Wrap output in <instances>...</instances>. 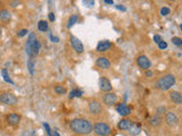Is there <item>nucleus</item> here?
<instances>
[{
  "label": "nucleus",
  "mask_w": 182,
  "mask_h": 136,
  "mask_svg": "<svg viewBox=\"0 0 182 136\" xmlns=\"http://www.w3.org/2000/svg\"><path fill=\"white\" fill-rule=\"evenodd\" d=\"M146 76H147V77H151V76H153V73L149 70H146Z\"/></svg>",
  "instance_id": "nucleus-40"
},
{
  "label": "nucleus",
  "mask_w": 182,
  "mask_h": 136,
  "mask_svg": "<svg viewBox=\"0 0 182 136\" xmlns=\"http://www.w3.org/2000/svg\"><path fill=\"white\" fill-rule=\"evenodd\" d=\"M116 9H119V10H122V12H125L126 10V8L124 6H122V5H116Z\"/></svg>",
  "instance_id": "nucleus-38"
},
{
  "label": "nucleus",
  "mask_w": 182,
  "mask_h": 136,
  "mask_svg": "<svg viewBox=\"0 0 182 136\" xmlns=\"http://www.w3.org/2000/svg\"><path fill=\"white\" fill-rule=\"evenodd\" d=\"M103 102H104V104L112 107V105L116 104L119 102V96L113 92H106L103 95Z\"/></svg>",
  "instance_id": "nucleus-8"
},
{
  "label": "nucleus",
  "mask_w": 182,
  "mask_h": 136,
  "mask_svg": "<svg viewBox=\"0 0 182 136\" xmlns=\"http://www.w3.org/2000/svg\"><path fill=\"white\" fill-rule=\"evenodd\" d=\"M162 40H163V39H162V36H160V35H158V34L154 35V42H155V43H159Z\"/></svg>",
  "instance_id": "nucleus-35"
},
{
  "label": "nucleus",
  "mask_w": 182,
  "mask_h": 136,
  "mask_svg": "<svg viewBox=\"0 0 182 136\" xmlns=\"http://www.w3.org/2000/svg\"><path fill=\"white\" fill-rule=\"evenodd\" d=\"M28 33V31L26 30V28H24V30H21V31L17 33V36H18V37H23L24 35H26Z\"/></svg>",
  "instance_id": "nucleus-34"
},
{
  "label": "nucleus",
  "mask_w": 182,
  "mask_h": 136,
  "mask_svg": "<svg viewBox=\"0 0 182 136\" xmlns=\"http://www.w3.org/2000/svg\"><path fill=\"white\" fill-rule=\"evenodd\" d=\"M174 84H175V76L173 74H167V75L162 76L159 80H157L156 87L158 90L167 91V90H169Z\"/></svg>",
  "instance_id": "nucleus-2"
},
{
  "label": "nucleus",
  "mask_w": 182,
  "mask_h": 136,
  "mask_svg": "<svg viewBox=\"0 0 182 136\" xmlns=\"http://www.w3.org/2000/svg\"><path fill=\"white\" fill-rule=\"evenodd\" d=\"M78 21V15H72L68 18V22H67V28H71L74 24H76Z\"/></svg>",
  "instance_id": "nucleus-25"
},
{
  "label": "nucleus",
  "mask_w": 182,
  "mask_h": 136,
  "mask_svg": "<svg viewBox=\"0 0 182 136\" xmlns=\"http://www.w3.org/2000/svg\"><path fill=\"white\" fill-rule=\"evenodd\" d=\"M169 1H175V0H169Z\"/></svg>",
  "instance_id": "nucleus-43"
},
{
  "label": "nucleus",
  "mask_w": 182,
  "mask_h": 136,
  "mask_svg": "<svg viewBox=\"0 0 182 136\" xmlns=\"http://www.w3.org/2000/svg\"><path fill=\"white\" fill-rule=\"evenodd\" d=\"M165 112H166V109H165V107H159V108L157 109V114L158 116H163V114H165Z\"/></svg>",
  "instance_id": "nucleus-32"
},
{
  "label": "nucleus",
  "mask_w": 182,
  "mask_h": 136,
  "mask_svg": "<svg viewBox=\"0 0 182 136\" xmlns=\"http://www.w3.org/2000/svg\"><path fill=\"white\" fill-rule=\"evenodd\" d=\"M19 0H15V1H13V2H12V7H16L17 6V5H19Z\"/></svg>",
  "instance_id": "nucleus-39"
},
{
  "label": "nucleus",
  "mask_w": 182,
  "mask_h": 136,
  "mask_svg": "<svg viewBox=\"0 0 182 136\" xmlns=\"http://www.w3.org/2000/svg\"><path fill=\"white\" fill-rule=\"evenodd\" d=\"M1 75H3V80H5V82H7V83H9V84H14V82L12 80V78L9 77L8 70H7L6 68H3V69H1Z\"/></svg>",
  "instance_id": "nucleus-23"
},
{
  "label": "nucleus",
  "mask_w": 182,
  "mask_h": 136,
  "mask_svg": "<svg viewBox=\"0 0 182 136\" xmlns=\"http://www.w3.org/2000/svg\"><path fill=\"white\" fill-rule=\"evenodd\" d=\"M83 95V92L81 90H78V89H74V90L71 91L69 93V99H73V98H81Z\"/></svg>",
  "instance_id": "nucleus-24"
},
{
  "label": "nucleus",
  "mask_w": 182,
  "mask_h": 136,
  "mask_svg": "<svg viewBox=\"0 0 182 136\" xmlns=\"http://www.w3.org/2000/svg\"><path fill=\"white\" fill-rule=\"evenodd\" d=\"M116 111L119 112V114H121L122 117H128L131 114V109L130 107L125 104V103H119L116 105Z\"/></svg>",
  "instance_id": "nucleus-13"
},
{
  "label": "nucleus",
  "mask_w": 182,
  "mask_h": 136,
  "mask_svg": "<svg viewBox=\"0 0 182 136\" xmlns=\"http://www.w3.org/2000/svg\"><path fill=\"white\" fill-rule=\"evenodd\" d=\"M43 127H44V129H46V132H47L48 136H53V132H51L50 126L48 125V123H43Z\"/></svg>",
  "instance_id": "nucleus-31"
},
{
  "label": "nucleus",
  "mask_w": 182,
  "mask_h": 136,
  "mask_svg": "<svg viewBox=\"0 0 182 136\" xmlns=\"http://www.w3.org/2000/svg\"><path fill=\"white\" fill-rule=\"evenodd\" d=\"M104 1H105V2H106V3H109V5H113V0H104Z\"/></svg>",
  "instance_id": "nucleus-41"
},
{
  "label": "nucleus",
  "mask_w": 182,
  "mask_h": 136,
  "mask_svg": "<svg viewBox=\"0 0 182 136\" xmlns=\"http://www.w3.org/2000/svg\"><path fill=\"white\" fill-rule=\"evenodd\" d=\"M50 39H51V41H53V42H56V43H58V42H59V39H58L57 36H53V34H50Z\"/></svg>",
  "instance_id": "nucleus-37"
},
{
  "label": "nucleus",
  "mask_w": 182,
  "mask_h": 136,
  "mask_svg": "<svg viewBox=\"0 0 182 136\" xmlns=\"http://www.w3.org/2000/svg\"><path fill=\"white\" fill-rule=\"evenodd\" d=\"M169 100L175 103V104H181L182 103V94L178 91H172L169 92Z\"/></svg>",
  "instance_id": "nucleus-16"
},
{
  "label": "nucleus",
  "mask_w": 182,
  "mask_h": 136,
  "mask_svg": "<svg viewBox=\"0 0 182 136\" xmlns=\"http://www.w3.org/2000/svg\"><path fill=\"white\" fill-rule=\"evenodd\" d=\"M69 43H71V46H72L73 50L75 51L76 53H82L83 51H84V46H83V43H82L81 41L78 40L76 36H71V39H69Z\"/></svg>",
  "instance_id": "nucleus-10"
},
{
  "label": "nucleus",
  "mask_w": 182,
  "mask_h": 136,
  "mask_svg": "<svg viewBox=\"0 0 182 136\" xmlns=\"http://www.w3.org/2000/svg\"><path fill=\"white\" fill-rule=\"evenodd\" d=\"M171 12V10H169V8H167V7H163L162 9H160V15L162 16H167Z\"/></svg>",
  "instance_id": "nucleus-30"
},
{
  "label": "nucleus",
  "mask_w": 182,
  "mask_h": 136,
  "mask_svg": "<svg viewBox=\"0 0 182 136\" xmlns=\"http://www.w3.org/2000/svg\"><path fill=\"white\" fill-rule=\"evenodd\" d=\"M99 89H100L101 92L106 93V92H112L113 86H112L110 80L107 77H105V76H103V77H100V80H99Z\"/></svg>",
  "instance_id": "nucleus-11"
},
{
  "label": "nucleus",
  "mask_w": 182,
  "mask_h": 136,
  "mask_svg": "<svg viewBox=\"0 0 182 136\" xmlns=\"http://www.w3.org/2000/svg\"><path fill=\"white\" fill-rule=\"evenodd\" d=\"M132 121L130 120L129 118H123L121 120L119 121V124H117V128L121 130H128L131 126Z\"/></svg>",
  "instance_id": "nucleus-17"
},
{
  "label": "nucleus",
  "mask_w": 182,
  "mask_h": 136,
  "mask_svg": "<svg viewBox=\"0 0 182 136\" xmlns=\"http://www.w3.org/2000/svg\"><path fill=\"white\" fill-rule=\"evenodd\" d=\"M129 130H130V134H131V135H138V134L140 133V130H141V125L133 124V123H132Z\"/></svg>",
  "instance_id": "nucleus-20"
},
{
  "label": "nucleus",
  "mask_w": 182,
  "mask_h": 136,
  "mask_svg": "<svg viewBox=\"0 0 182 136\" xmlns=\"http://www.w3.org/2000/svg\"><path fill=\"white\" fill-rule=\"evenodd\" d=\"M38 37L34 33H30L28 34V41H26L25 44V51L28 53V57H33V46H34V42Z\"/></svg>",
  "instance_id": "nucleus-7"
},
{
  "label": "nucleus",
  "mask_w": 182,
  "mask_h": 136,
  "mask_svg": "<svg viewBox=\"0 0 182 136\" xmlns=\"http://www.w3.org/2000/svg\"><path fill=\"white\" fill-rule=\"evenodd\" d=\"M53 91H55V93L58 94V95H63V94H65L66 93V89L63 86V85H56L55 89H53Z\"/></svg>",
  "instance_id": "nucleus-26"
},
{
  "label": "nucleus",
  "mask_w": 182,
  "mask_h": 136,
  "mask_svg": "<svg viewBox=\"0 0 182 136\" xmlns=\"http://www.w3.org/2000/svg\"><path fill=\"white\" fill-rule=\"evenodd\" d=\"M55 19H56V16L53 12H49V21L50 22H55Z\"/></svg>",
  "instance_id": "nucleus-36"
},
{
  "label": "nucleus",
  "mask_w": 182,
  "mask_h": 136,
  "mask_svg": "<svg viewBox=\"0 0 182 136\" xmlns=\"http://www.w3.org/2000/svg\"><path fill=\"white\" fill-rule=\"evenodd\" d=\"M96 65H97L98 68L106 70V69H108V68L110 67V61L106 58V57H99V58H97V60H96Z\"/></svg>",
  "instance_id": "nucleus-14"
},
{
  "label": "nucleus",
  "mask_w": 182,
  "mask_h": 136,
  "mask_svg": "<svg viewBox=\"0 0 182 136\" xmlns=\"http://www.w3.org/2000/svg\"><path fill=\"white\" fill-rule=\"evenodd\" d=\"M48 28H49V26H48V22H46V21H43V19H41V21H39L38 23V30L40 32H47Z\"/></svg>",
  "instance_id": "nucleus-22"
},
{
  "label": "nucleus",
  "mask_w": 182,
  "mask_h": 136,
  "mask_svg": "<svg viewBox=\"0 0 182 136\" xmlns=\"http://www.w3.org/2000/svg\"><path fill=\"white\" fill-rule=\"evenodd\" d=\"M12 18V14L8 9H1L0 10V19L3 22H8Z\"/></svg>",
  "instance_id": "nucleus-19"
},
{
  "label": "nucleus",
  "mask_w": 182,
  "mask_h": 136,
  "mask_svg": "<svg viewBox=\"0 0 182 136\" xmlns=\"http://www.w3.org/2000/svg\"><path fill=\"white\" fill-rule=\"evenodd\" d=\"M53 136H60V135L58 134V132H57V130H53Z\"/></svg>",
  "instance_id": "nucleus-42"
},
{
  "label": "nucleus",
  "mask_w": 182,
  "mask_h": 136,
  "mask_svg": "<svg viewBox=\"0 0 182 136\" xmlns=\"http://www.w3.org/2000/svg\"><path fill=\"white\" fill-rule=\"evenodd\" d=\"M34 67H35L34 57H28V73H30L31 75L34 74Z\"/></svg>",
  "instance_id": "nucleus-21"
},
{
  "label": "nucleus",
  "mask_w": 182,
  "mask_h": 136,
  "mask_svg": "<svg viewBox=\"0 0 182 136\" xmlns=\"http://www.w3.org/2000/svg\"><path fill=\"white\" fill-rule=\"evenodd\" d=\"M172 43L174 44V46H182V39L181 37H179V36H174V37H172Z\"/></svg>",
  "instance_id": "nucleus-28"
},
{
  "label": "nucleus",
  "mask_w": 182,
  "mask_h": 136,
  "mask_svg": "<svg viewBox=\"0 0 182 136\" xmlns=\"http://www.w3.org/2000/svg\"><path fill=\"white\" fill-rule=\"evenodd\" d=\"M17 98L13 93H3L0 94V102L6 105H15L17 103Z\"/></svg>",
  "instance_id": "nucleus-5"
},
{
  "label": "nucleus",
  "mask_w": 182,
  "mask_h": 136,
  "mask_svg": "<svg viewBox=\"0 0 182 136\" xmlns=\"http://www.w3.org/2000/svg\"><path fill=\"white\" fill-rule=\"evenodd\" d=\"M150 125L153 127H158L162 125V123H163V119H162V116H158V114H155V116H153V117L150 118Z\"/></svg>",
  "instance_id": "nucleus-18"
},
{
  "label": "nucleus",
  "mask_w": 182,
  "mask_h": 136,
  "mask_svg": "<svg viewBox=\"0 0 182 136\" xmlns=\"http://www.w3.org/2000/svg\"><path fill=\"white\" fill-rule=\"evenodd\" d=\"M165 124L169 127H175L179 124V117L176 116V114H174L173 111H167L165 112Z\"/></svg>",
  "instance_id": "nucleus-6"
},
{
  "label": "nucleus",
  "mask_w": 182,
  "mask_h": 136,
  "mask_svg": "<svg viewBox=\"0 0 182 136\" xmlns=\"http://www.w3.org/2000/svg\"><path fill=\"white\" fill-rule=\"evenodd\" d=\"M92 126L88 119L84 118H75L69 123V129L78 135H89L92 133Z\"/></svg>",
  "instance_id": "nucleus-1"
},
{
  "label": "nucleus",
  "mask_w": 182,
  "mask_h": 136,
  "mask_svg": "<svg viewBox=\"0 0 182 136\" xmlns=\"http://www.w3.org/2000/svg\"><path fill=\"white\" fill-rule=\"evenodd\" d=\"M39 52H40V42H39V40L37 39L34 42V46H33V57L38 56Z\"/></svg>",
  "instance_id": "nucleus-27"
},
{
  "label": "nucleus",
  "mask_w": 182,
  "mask_h": 136,
  "mask_svg": "<svg viewBox=\"0 0 182 136\" xmlns=\"http://www.w3.org/2000/svg\"><path fill=\"white\" fill-rule=\"evenodd\" d=\"M6 119H7L8 125H10V126H13V127L18 126L19 123H21V116H19L18 114H15V112L8 114Z\"/></svg>",
  "instance_id": "nucleus-12"
},
{
  "label": "nucleus",
  "mask_w": 182,
  "mask_h": 136,
  "mask_svg": "<svg viewBox=\"0 0 182 136\" xmlns=\"http://www.w3.org/2000/svg\"><path fill=\"white\" fill-rule=\"evenodd\" d=\"M92 132H94V134L97 136H109L112 133L109 125H107L106 123H101L98 121L92 126Z\"/></svg>",
  "instance_id": "nucleus-3"
},
{
  "label": "nucleus",
  "mask_w": 182,
  "mask_h": 136,
  "mask_svg": "<svg viewBox=\"0 0 182 136\" xmlns=\"http://www.w3.org/2000/svg\"><path fill=\"white\" fill-rule=\"evenodd\" d=\"M112 42L110 41H107V40H104V41H100L99 43L97 44V51L98 52H105L107 50H109L112 48Z\"/></svg>",
  "instance_id": "nucleus-15"
},
{
  "label": "nucleus",
  "mask_w": 182,
  "mask_h": 136,
  "mask_svg": "<svg viewBox=\"0 0 182 136\" xmlns=\"http://www.w3.org/2000/svg\"><path fill=\"white\" fill-rule=\"evenodd\" d=\"M82 2H83V5L85 7L90 8V7H92L94 5V0H82Z\"/></svg>",
  "instance_id": "nucleus-29"
},
{
  "label": "nucleus",
  "mask_w": 182,
  "mask_h": 136,
  "mask_svg": "<svg viewBox=\"0 0 182 136\" xmlns=\"http://www.w3.org/2000/svg\"><path fill=\"white\" fill-rule=\"evenodd\" d=\"M88 110L90 112V114L94 116V117H97V116H100L101 112L104 111V108H103V104H101L100 102L97 101V100H94V101H91L88 105Z\"/></svg>",
  "instance_id": "nucleus-4"
},
{
  "label": "nucleus",
  "mask_w": 182,
  "mask_h": 136,
  "mask_svg": "<svg viewBox=\"0 0 182 136\" xmlns=\"http://www.w3.org/2000/svg\"><path fill=\"white\" fill-rule=\"evenodd\" d=\"M157 44H158V48H159L160 50H164V49H166V48H167V43L165 42V41H163V40L160 41L159 43H157Z\"/></svg>",
  "instance_id": "nucleus-33"
},
{
  "label": "nucleus",
  "mask_w": 182,
  "mask_h": 136,
  "mask_svg": "<svg viewBox=\"0 0 182 136\" xmlns=\"http://www.w3.org/2000/svg\"><path fill=\"white\" fill-rule=\"evenodd\" d=\"M137 65L141 68V69H144V70H148L151 66V62H150V60L148 59L147 56L140 55V56L137 57Z\"/></svg>",
  "instance_id": "nucleus-9"
}]
</instances>
